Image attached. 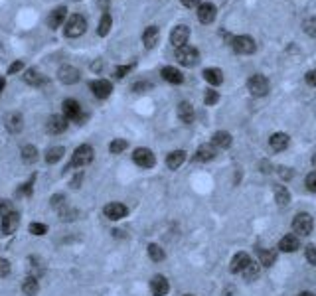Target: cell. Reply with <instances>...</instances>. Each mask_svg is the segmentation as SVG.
<instances>
[{"label":"cell","mask_w":316,"mask_h":296,"mask_svg":"<svg viewBox=\"0 0 316 296\" xmlns=\"http://www.w3.org/2000/svg\"><path fill=\"white\" fill-rule=\"evenodd\" d=\"M85 30H87V20H85L81 14H73V16L67 20V24H65L63 34H65L67 38H79V36L85 34Z\"/></svg>","instance_id":"obj_1"},{"label":"cell","mask_w":316,"mask_h":296,"mask_svg":"<svg viewBox=\"0 0 316 296\" xmlns=\"http://www.w3.org/2000/svg\"><path fill=\"white\" fill-rule=\"evenodd\" d=\"M93 148L89 145H81V147L75 148L73 156H71V162H69V168H83L87 164L93 162Z\"/></svg>","instance_id":"obj_2"},{"label":"cell","mask_w":316,"mask_h":296,"mask_svg":"<svg viewBox=\"0 0 316 296\" xmlns=\"http://www.w3.org/2000/svg\"><path fill=\"white\" fill-rule=\"evenodd\" d=\"M176 59H178V63H182L186 67H194L200 61V51L192 46H182V48H176Z\"/></svg>","instance_id":"obj_3"},{"label":"cell","mask_w":316,"mask_h":296,"mask_svg":"<svg viewBox=\"0 0 316 296\" xmlns=\"http://www.w3.org/2000/svg\"><path fill=\"white\" fill-rule=\"evenodd\" d=\"M313 227H315V221L309 213H299L295 215L293 219V231L297 235H311L313 233Z\"/></svg>","instance_id":"obj_4"},{"label":"cell","mask_w":316,"mask_h":296,"mask_svg":"<svg viewBox=\"0 0 316 296\" xmlns=\"http://www.w3.org/2000/svg\"><path fill=\"white\" fill-rule=\"evenodd\" d=\"M247 87H249L251 95L263 97V95H267V91H269V79H267L265 75L257 73V75H253V77L247 81Z\"/></svg>","instance_id":"obj_5"},{"label":"cell","mask_w":316,"mask_h":296,"mask_svg":"<svg viewBox=\"0 0 316 296\" xmlns=\"http://www.w3.org/2000/svg\"><path fill=\"white\" fill-rule=\"evenodd\" d=\"M63 117L67 119V121H73V123H81L85 117H83V113H81V105L75 101V99H65L63 101Z\"/></svg>","instance_id":"obj_6"},{"label":"cell","mask_w":316,"mask_h":296,"mask_svg":"<svg viewBox=\"0 0 316 296\" xmlns=\"http://www.w3.org/2000/svg\"><path fill=\"white\" fill-rule=\"evenodd\" d=\"M231 46H233V49H235L237 53H241V55L253 53L255 48H257V44H255V40H253L251 36H237V38L231 40Z\"/></svg>","instance_id":"obj_7"},{"label":"cell","mask_w":316,"mask_h":296,"mask_svg":"<svg viewBox=\"0 0 316 296\" xmlns=\"http://www.w3.org/2000/svg\"><path fill=\"white\" fill-rule=\"evenodd\" d=\"M133 160H135V164L141 166V168H153V166L157 164V158H155L153 150H149V148H137V150L133 152Z\"/></svg>","instance_id":"obj_8"},{"label":"cell","mask_w":316,"mask_h":296,"mask_svg":"<svg viewBox=\"0 0 316 296\" xmlns=\"http://www.w3.org/2000/svg\"><path fill=\"white\" fill-rule=\"evenodd\" d=\"M57 77H59L61 83L73 85V83H77V81L81 79V73H79V69L73 67V65H63V67L57 69Z\"/></svg>","instance_id":"obj_9"},{"label":"cell","mask_w":316,"mask_h":296,"mask_svg":"<svg viewBox=\"0 0 316 296\" xmlns=\"http://www.w3.org/2000/svg\"><path fill=\"white\" fill-rule=\"evenodd\" d=\"M89 89L93 91V95L97 99H107L111 95V91H113V85L107 79H95V81L89 83Z\"/></svg>","instance_id":"obj_10"},{"label":"cell","mask_w":316,"mask_h":296,"mask_svg":"<svg viewBox=\"0 0 316 296\" xmlns=\"http://www.w3.org/2000/svg\"><path fill=\"white\" fill-rule=\"evenodd\" d=\"M4 127H6V131L8 133H12V135H18L22 129H24V117L20 115V113H8L6 115V119H4Z\"/></svg>","instance_id":"obj_11"},{"label":"cell","mask_w":316,"mask_h":296,"mask_svg":"<svg viewBox=\"0 0 316 296\" xmlns=\"http://www.w3.org/2000/svg\"><path fill=\"white\" fill-rule=\"evenodd\" d=\"M46 129L50 135H61L67 129V119L63 115H52L46 123Z\"/></svg>","instance_id":"obj_12"},{"label":"cell","mask_w":316,"mask_h":296,"mask_svg":"<svg viewBox=\"0 0 316 296\" xmlns=\"http://www.w3.org/2000/svg\"><path fill=\"white\" fill-rule=\"evenodd\" d=\"M127 205H123V203H119V201H113V203H107L105 205V209H103V213H105V217L107 219H111V221H117V219H123L125 215H127Z\"/></svg>","instance_id":"obj_13"},{"label":"cell","mask_w":316,"mask_h":296,"mask_svg":"<svg viewBox=\"0 0 316 296\" xmlns=\"http://www.w3.org/2000/svg\"><path fill=\"white\" fill-rule=\"evenodd\" d=\"M188 38H190V30H188V26H176V28L172 30V34H170V42H172V46H176V48L186 46Z\"/></svg>","instance_id":"obj_14"},{"label":"cell","mask_w":316,"mask_h":296,"mask_svg":"<svg viewBox=\"0 0 316 296\" xmlns=\"http://www.w3.org/2000/svg\"><path fill=\"white\" fill-rule=\"evenodd\" d=\"M198 18L202 24H211L215 20V6L211 2H204L198 6Z\"/></svg>","instance_id":"obj_15"},{"label":"cell","mask_w":316,"mask_h":296,"mask_svg":"<svg viewBox=\"0 0 316 296\" xmlns=\"http://www.w3.org/2000/svg\"><path fill=\"white\" fill-rule=\"evenodd\" d=\"M65 16H67V8H65V6H57L55 10L50 12V16H48V26H50L52 30H57V28L63 24Z\"/></svg>","instance_id":"obj_16"},{"label":"cell","mask_w":316,"mask_h":296,"mask_svg":"<svg viewBox=\"0 0 316 296\" xmlns=\"http://www.w3.org/2000/svg\"><path fill=\"white\" fill-rule=\"evenodd\" d=\"M279 249L285 251V253H295V251L301 249V241H299V237H297L295 233H289V235H285V237L281 239Z\"/></svg>","instance_id":"obj_17"},{"label":"cell","mask_w":316,"mask_h":296,"mask_svg":"<svg viewBox=\"0 0 316 296\" xmlns=\"http://www.w3.org/2000/svg\"><path fill=\"white\" fill-rule=\"evenodd\" d=\"M18 223H20V217H18V213H16V211H12V213H8L6 217H2L0 229H2V233H4V235H10V233H14V231H16Z\"/></svg>","instance_id":"obj_18"},{"label":"cell","mask_w":316,"mask_h":296,"mask_svg":"<svg viewBox=\"0 0 316 296\" xmlns=\"http://www.w3.org/2000/svg\"><path fill=\"white\" fill-rule=\"evenodd\" d=\"M151 291H153L155 296H166L168 291H170V285H168V281H166L162 275H157V277L151 281Z\"/></svg>","instance_id":"obj_19"},{"label":"cell","mask_w":316,"mask_h":296,"mask_svg":"<svg viewBox=\"0 0 316 296\" xmlns=\"http://www.w3.org/2000/svg\"><path fill=\"white\" fill-rule=\"evenodd\" d=\"M251 263V259H249V255L247 253H237L233 259H231V273H243L245 271V267Z\"/></svg>","instance_id":"obj_20"},{"label":"cell","mask_w":316,"mask_h":296,"mask_svg":"<svg viewBox=\"0 0 316 296\" xmlns=\"http://www.w3.org/2000/svg\"><path fill=\"white\" fill-rule=\"evenodd\" d=\"M184 160H186V152H184V150H174V152L168 154L166 166H168L170 170H178V168L184 164Z\"/></svg>","instance_id":"obj_21"},{"label":"cell","mask_w":316,"mask_h":296,"mask_svg":"<svg viewBox=\"0 0 316 296\" xmlns=\"http://www.w3.org/2000/svg\"><path fill=\"white\" fill-rule=\"evenodd\" d=\"M269 147L273 148L275 152H283L285 148L289 147V135H285V133H275V135L271 137V141H269Z\"/></svg>","instance_id":"obj_22"},{"label":"cell","mask_w":316,"mask_h":296,"mask_svg":"<svg viewBox=\"0 0 316 296\" xmlns=\"http://www.w3.org/2000/svg\"><path fill=\"white\" fill-rule=\"evenodd\" d=\"M198 162H210L215 158V147L213 145H202V147L196 150V156H194Z\"/></svg>","instance_id":"obj_23"},{"label":"cell","mask_w":316,"mask_h":296,"mask_svg":"<svg viewBox=\"0 0 316 296\" xmlns=\"http://www.w3.org/2000/svg\"><path fill=\"white\" fill-rule=\"evenodd\" d=\"M178 117H180L182 123L190 125V123L194 121V107H192L188 101H182V103L178 105Z\"/></svg>","instance_id":"obj_24"},{"label":"cell","mask_w":316,"mask_h":296,"mask_svg":"<svg viewBox=\"0 0 316 296\" xmlns=\"http://www.w3.org/2000/svg\"><path fill=\"white\" fill-rule=\"evenodd\" d=\"M162 77L168 81V83H174V85H180L182 81H184V75H182V71H178L176 67H164L162 69Z\"/></svg>","instance_id":"obj_25"},{"label":"cell","mask_w":316,"mask_h":296,"mask_svg":"<svg viewBox=\"0 0 316 296\" xmlns=\"http://www.w3.org/2000/svg\"><path fill=\"white\" fill-rule=\"evenodd\" d=\"M158 36H160V32H158L157 26H149L147 30H145V34H143V44L151 49V48H155L158 44Z\"/></svg>","instance_id":"obj_26"},{"label":"cell","mask_w":316,"mask_h":296,"mask_svg":"<svg viewBox=\"0 0 316 296\" xmlns=\"http://www.w3.org/2000/svg\"><path fill=\"white\" fill-rule=\"evenodd\" d=\"M204 79H206L210 85H221V83H223V73H221V69H217V67H210V69L204 71Z\"/></svg>","instance_id":"obj_27"},{"label":"cell","mask_w":316,"mask_h":296,"mask_svg":"<svg viewBox=\"0 0 316 296\" xmlns=\"http://www.w3.org/2000/svg\"><path fill=\"white\" fill-rule=\"evenodd\" d=\"M211 145H213L215 148L231 147V135H229V133H225V131H219V133H215V135H213Z\"/></svg>","instance_id":"obj_28"},{"label":"cell","mask_w":316,"mask_h":296,"mask_svg":"<svg viewBox=\"0 0 316 296\" xmlns=\"http://www.w3.org/2000/svg\"><path fill=\"white\" fill-rule=\"evenodd\" d=\"M20 154H22V160H24L26 164H34V162L38 160V148L34 147V145H26V147H22Z\"/></svg>","instance_id":"obj_29"},{"label":"cell","mask_w":316,"mask_h":296,"mask_svg":"<svg viewBox=\"0 0 316 296\" xmlns=\"http://www.w3.org/2000/svg\"><path fill=\"white\" fill-rule=\"evenodd\" d=\"M22 291H24V295L26 296H36L38 295V291H40L38 279H36V277H28V279L24 281V285H22Z\"/></svg>","instance_id":"obj_30"},{"label":"cell","mask_w":316,"mask_h":296,"mask_svg":"<svg viewBox=\"0 0 316 296\" xmlns=\"http://www.w3.org/2000/svg\"><path fill=\"white\" fill-rule=\"evenodd\" d=\"M63 154H65V148L63 147H52L46 152V162L48 164H55V162H59L63 158Z\"/></svg>","instance_id":"obj_31"},{"label":"cell","mask_w":316,"mask_h":296,"mask_svg":"<svg viewBox=\"0 0 316 296\" xmlns=\"http://www.w3.org/2000/svg\"><path fill=\"white\" fill-rule=\"evenodd\" d=\"M275 261H277V253L275 251H271V249H261L259 251V265L271 267Z\"/></svg>","instance_id":"obj_32"},{"label":"cell","mask_w":316,"mask_h":296,"mask_svg":"<svg viewBox=\"0 0 316 296\" xmlns=\"http://www.w3.org/2000/svg\"><path fill=\"white\" fill-rule=\"evenodd\" d=\"M111 26H113V18H111V14H109V12H105V14L101 16V22H99L97 34H99V36H107V34L111 32Z\"/></svg>","instance_id":"obj_33"},{"label":"cell","mask_w":316,"mask_h":296,"mask_svg":"<svg viewBox=\"0 0 316 296\" xmlns=\"http://www.w3.org/2000/svg\"><path fill=\"white\" fill-rule=\"evenodd\" d=\"M275 197H277L281 207H285L291 201V194H289V190L285 186H275Z\"/></svg>","instance_id":"obj_34"},{"label":"cell","mask_w":316,"mask_h":296,"mask_svg":"<svg viewBox=\"0 0 316 296\" xmlns=\"http://www.w3.org/2000/svg\"><path fill=\"white\" fill-rule=\"evenodd\" d=\"M24 81L28 83V85H34V87H40L42 83H44V77L36 71V69H28L26 71V75H24Z\"/></svg>","instance_id":"obj_35"},{"label":"cell","mask_w":316,"mask_h":296,"mask_svg":"<svg viewBox=\"0 0 316 296\" xmlns=\"http://www.w3.org/2000/svg\"><path fill=\"white\" fill-rule=\"evenodd\" d=\"M241 275H243L247 281H253V279H257V277H259V265L251 261V263L245 267V271H243Z\"/></svg>","instance_id":"obj_36"},{"label":"cell","mask_w":316,"mask_h":296,"mask_svg":"<svg viewBox=\"0 0 316 296\" xmlns=\"http://www.w3.org/2000/svg\"><path fill=\"white\" fill-rule=\"evenodd\" d=\"M149 255H151V259L155 261V263H160V261H164V251H162V247H158L157 243H153V245H149Z\"/></svg>","instance_id":"obj_37"},{"label":"cell","mask_w":316,"mask_h":296,"mask_svg":"<svg viewBox=\"0 0 316 296\" xmlns=\"http://www.w3.org/2000/svg\"><path fill=\"white\" fill-rule=\"evenodd\" d=\"M127 141H123V139H115L111 145H109V152L111 154H121L123 150H127Z\"/></svg>","instance_id":"obj_38"},{"label":"cell","mask_w":316,"mask_h":296,"mask_svg":"<svg viewBox=\"0 0 316 296\" xmlns=\"http://www.w3.org/2000/svg\"><path fill=\"white\" fill-rule=\"evenodd\" d=\"M75 217H77V211L71 209V207H67V203L59 209V219H61V221H71V219H75Z\"/></svg>","instance_id":"obj_39"},{"label":"cell","mask_w":316,"mask_h":296,"mask_svg":"<svg viewBox=\"0 0 316 296\" xmlns=\"http://www.w3.org/2000/svg\"><path fill=\"white\" fill-rule=\"evenodd\" d=\"M30 233L42 237V235L48 233V225H44V223H30Z\"/></svg>","instance_id":"obj_40"},{"label":"cell","mask_w":316,"mask_h":296,"mask_svg":"<svg viewBox=\"0 0 316 296\" xmlns=\"http://www.w3.org/2000/svg\"><path fill=\"white\" fill-rule=\"evenodd\" d=\"M50 203H52V207H55V209H61V207L65 205V196H63V194H55V196H52Z\"/></svg>","instance_id":"obj_41"},{"label":"cell","mask_w":316,"mask_h":296,"mask_svg":"<svg viewBox=\"0 0 316 296\" xmlns=\"http://www.w3.org/2000/svg\"><path fill=\"white\" fill-rule=\"evenodd\" d=\"M305 255H307V261L311 265H316V247L315 245H307L305 247Z\"/></svg>","instance_id":"obj_42"},{"label":"cell","mask_w":316,"mask_h":296,"mask_svg":"<svg viewBox=\"0 0 316 296\" xmlns=\"http://www.w3.org/2000/svg\"><path fill=\"white\" fill-rule=\"evenodd\" d=\"M12 203L8 199H0V217H6L8 213H12Z\"/></svg>","instance_id":"obj_43"},{"label":"cell","mask_w":316,"mask_h":296,"mask_svg":"<svg viewBox=\"0 0 316 296\" xmlns=\"http://www.w3.org/2000/svg\"><path fill=\"white\" fill-rule=\"evenodd\" d=\"M204 101H206V105H215L217 101H219V95H217V91H208L206 93V97H204Z\"/></svg>","instance_id":"obj_44"},{"label":"cell","mask_w":316,"mask_h":296,"mask_svg":"<svg viewBox=\"0 0 316 296\" xmlns=\"http://www.w3.org/2000/svg\"><path fill=\"white\" fill-rule=\"evenodd\" d=\"M307 188L316 194V172H311V174L307 176Z\"/></svg>","instance_id":"obj_45"},{"label":"cell","mask_w":316,"mask_h":296,"mask_svg":"<svg viewBox=\"0 0 316 296\" xmlns=\"http://www.w3.org/2000/svg\"><path fill=\"white\" fill-rule=\"evenodd\" d=\"M131 69H133V63H131V65H121V67H117V69H115V75H117L119 79H123V77H125Z\"/></svg>","instance_id":"obj_46"},{"label":"cell","mask_w":316,"mask_h":296,"mask_svg":"<svg viewBox=\"0 0 316 296\" xmlns=\"http://www.w3.org/2000/svg\"><path fill=\"white\" fill-rule=\"evenodd\" d=\"M32 192H34V188H32V180H30V182H26V184L18 190V194H20V196H32Z\"/></svg>","instance_id":"obj_47"},{"label":"cell","mask_w":316,"mask_h":296,"mask_svg":"<svg viewBox=\"0 0 316 296\" xmlns=\"http://www.w3.org/2000/svg\"><path fill=\"white\" fill-rule=\"evenodd\" d=\"M10 275V263L6 259H0V277H8Z\"/></svg>","instance_id":"obj_48"},{"label":"cell","mask_w":316,"mask_h":296,"mask_svg":"<svg viewBox=\"0 0 316 296\" xmlns=\"http://www.w3.org/2000/svg\"><path fill=\"white\" fill-rule=\"evenodd\" d=\"M22 67H24V63H22V61H14V63L8 67V75H14V73H18Z\"/></svg>","instance_id":"obj_49"},{"label":"cell","mask_w":316,"mask_h":296,"mask_svg":"<svg viewBox=\"0 0 316 296\" xmlns=\"http://www.w3.org/2000/svg\"><path fill=\"white\" fill-rule=\"evenodd\" d=\"M149 87H151V83H147V81H143V83H137V85H135L133 89H135L137 93H143V91H145V89H149Z\"/></svg>","instance_id":"obj_50"},{"label":"cell","mask_w":316,"mask_h":296,"mask_svg":"<svg viewBox=\"0 0 316 296\" xmlns=\"http://www.w3.org/2000/svg\"><path fill=\"white\" fill-rule=\"evenodd\" d=\"M307 81H309V85L316 87V69H315V71H309V75H307Z\"/></svg>","instance_id":"obj_51"},{"label":"cell","mask_w":316,"mask_h":296,"mask_svg":"<svg viewBox=\"0 0 316 296\" xmlns=\"http://www.w3.org/2000/svg\"><path fill=\"white\" fill-rule=\"evenodd\" d=\"M198 2H200V0H182V4H184V6H188V8H194Z\"/></svg>","instance_id":"obj_52"},{"label":"cell","mask_w":316,"mask_h":296,"mask_svg":"<svg viewBox=\"0 0 316 296\" xmlns=\"http://www.w3.org/2000/svg\"><path fill=\"white\" fill-rule=\"evenodd\" d=\"M101 67H103V63H101V61H95V63H91V69H93V71H101Z\"/></svg>","instance_id":"obj_53"},{"label":"cell","mask_w":316,"mask_h":296,"mask_svg":"<svg viewBox=\"0 0 316 296\" xmlns=\"http://www.w3.org/2000/svg\"><path fill=\"white\" fill-rule=\"evenodd\" d=\"M281 176H283V178L287 180V178H291V176H293V172H291V170L287 172V168H281Z\"/></svg>","instance_id":"obj_54"},{"label":"cell","mask_w":316,"mask_h":296,"mask_svg":"<svg viewBox=\"0 0 316 296\" xmlns=\"http://www.w3.org/2000/svg\"><path fill=\"white\" fill-rule=\"evenodd\" d=\"M4 85H6V81H4V79H0V95H2V91H4Z\"/></svg>","instance_id":"obj_55"},{"label":"cell","mask_w":316,"mask_h":296,"mask_svg":"<svg viewBox=\"0 0 316 296\" xmlns=\"http://www.w3.org/2000/svg\"><path fill=\"white\" fill-rule=\"evenodd\" d=\"M299 296H316L315 293H301Z\"/></svg>","instance_id":"obj_56"},{"label":"cell","mask_w":316,"mask_h":296,"mask_svg":"<svg viewBox=\"0 0 316 296\" xmlns=\"http://www.w3.org/2000/svg\"><path fill=\"white\" fill-rule=\"evenodd\" d=\"M313 166H315V168H316V154H315V156H313Z\"/></svg>","instance_id":"obj_57"},{"label":"cell","mask_w":316,"mask_h":296,"mask_svg":"<svg viewBox=\"0 0 316 296\" xmlns=\"http://www.w3.org/2000/svg\"><path fill=\"white\" fill-rule=\"evenodd\" d=\"M184 296H194V295H184Z\"/></svg>","instance_id":"obj_58"}]
</instances>
